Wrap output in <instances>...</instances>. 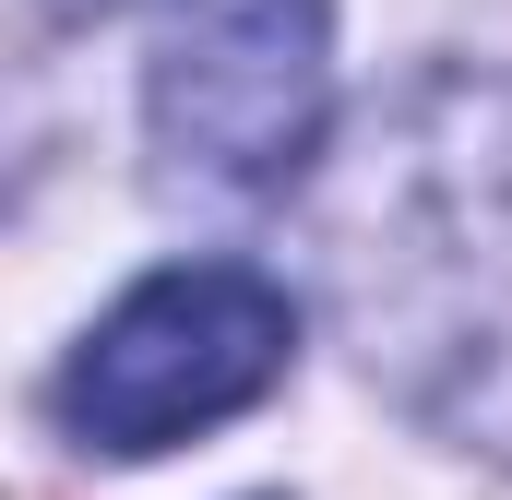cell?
I'll use <instances>...</instances> for the list:
<instances>
[{"label":"cell","mask_w":512,"mask_h":500,"mask_svg":"<svg viewBox=\"0 0 512 500\" xmlns=\"http://www.w3.org/2000/svg\"><path fill=\"white\" fill-rule=\"evenodd\" d=\"M322 298L405 417L512 453V84L429 72L322 179Z\"/></svg>","instance_id":"1"},{"label":"cell","mask_w":512,"mask_h":500,"mask_svg":"<svg viewBox=\"0 0 512 500\" xmlns=\"http://www.w3.org/2000/svg\"><path fill=\"white\" fill-rule=\"evenodd\" d=\"M298 358V298L251 262H167L60 358V429L84 453H167L215 417L262 405Z\"/></svg>","instance_id":"2"},{"label":"cell","mask_w":512,"mask_h":500,"mask_svg":"<svg viewBox=\"0 0 512 500\" xmlns=\"http://www.w3.org/2000/svg\"><path fill=\"white\" fill-rule=\"evenodd\" d=\"M143 120L191 191L262 203L310 179L334 120V0H167Z\"/></svg>","instance_id":"3"},{"label":"cell","mask_w":512,"mask_h":500,"mask_svg":"<svg viewBox=\"0 0 512 500\" xmlns=\"http://www.w3.org/2000/svg\"><path fill=\"white\" fill-rule=\"evenodd\" d=\"M96 12H120V0H48V24H96Z\"/></svg>","instance_id":"4"}]
</instances>
